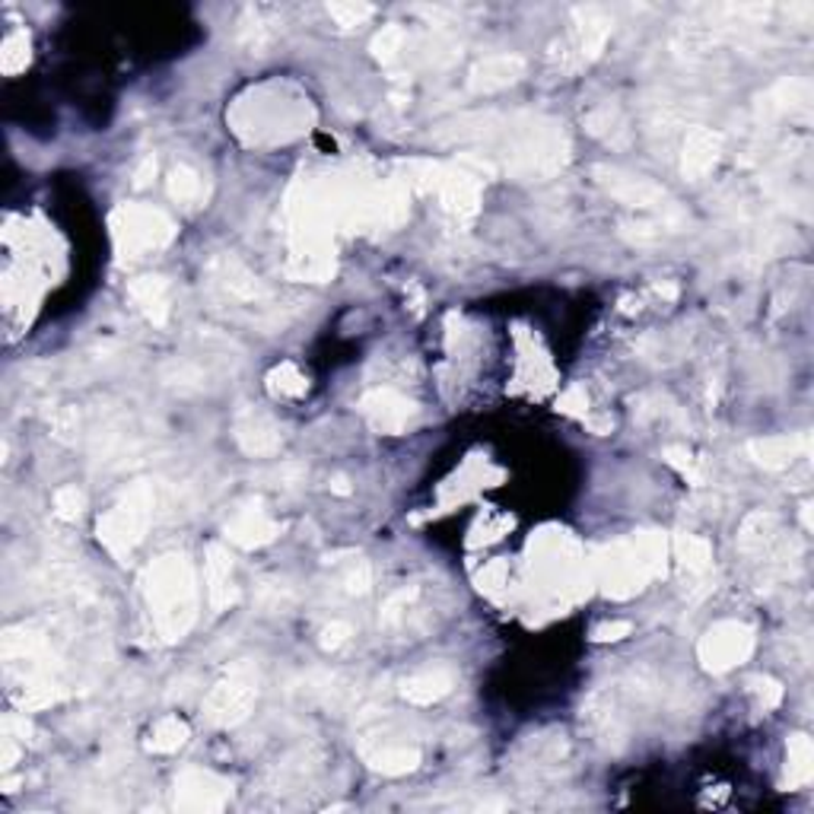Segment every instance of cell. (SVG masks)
Segmentation results:
<instances>
[{
    "label": "cell",
    "instance_id": "9a60e30c",
    "mask_svg": "<svg viewBox=\"0 0 814 814\" xmlns=\"http://www.w3.org/2000/svg\"><path fill=\"white\" fill-rule=\"evenodd\" d=\"M748 456L767 468V471H786L789 464L799 459L812 456V436L792 433V436H763V439H751L748 442Z\"/></svg>",
    "mask_w": 814,
    "mask_h": 814
},
{
    "label": "cell",
    "instance_id": "8d00e7d4",
    "mask_svg": "<svg viewBox=\"0 0 814 814\" xmlns=\"http://www.w3.org/2000/svg\"><path fill=\"white\" fill-rule=\"evenodd\" d=\"M353 636V626L347 621H331V624L322 626V633H319V646L325 652H334L341 650L347 640Z\"/></svg>",
    "mask_w": 814,
    "mask_h": 814
},
{
    "label": "cell",
    "instance_id": "836d02e7",
    "mask_svg": "<svg viewBox=\"0 0 814 814\" xmlns=\"http://www.w3.org/2000/svg\"><path fill=\"white\" fill-rule=\"evenodd\" d=\"M86 510V493L81 488L55 490V516L64 522H77Z\"/></svg>",
    "mask_w": 814,
    "mask_h": 814
},
{
    "label": "cell",
    "instance_id": "484cf974",
    "mask_svg": "<svg viewBox=\"0 0 814 814\" xmlns=\"http://www.w3.org/2000/svg\"><path fill=\"white\" fill-rule=\"evenodd\" d=\"M675 554H678L681 570L687 576L706 579V572L713 570V547L704 538H697V535H678Z\"/></svg>",
    "mask_w": 814,
    "mask_h": 814
},
{
    "label": "cell",
    "instance_id": "60d3db41",
    "mask_svg": "<svg viewBox=\"0 0 814 814\" xmlns=\"http://www.w3.org/2000/svg\"><path fill=\"white\" fill-rule=\"evenodd\" d=\"M3 758H0V770L7 773V770H13V763L20 760V745H17V735L3 732Z\"/></svg>",
    "mask_w": 814,
    "mask_h": 814
},
{
    "label": "cell",
    "instance_id": "4316f807",
    "mask_svg": "<svg viewBox=\"0 0 814 814\" xmlns=\"http://www.w3.org/2000/svg\"><path fill=\"white\" fill-rule=\"evenodd\" d=\"M185 741H189V722L179 719V716H163L150 729V735H147V751H153V754H172Z\"/></svg>",
    "mask_w": 814,
    "mask_h": 814
},
{
    "label": "cell",
    "instance_id": "e0dca14e",
    "mask_svg": "<svg viewBox=\"0 0 814 814\" xmlns=\"http://www.w3.org/2000/svg\"><path fill=\"white\" fill-rule=\"evenodd\" d=\"M722 153V135L713 128H694L684 137V153H681V172L690 182H700L713 172Z\"/></svg>",
    "mask_w": 814,
    "mask_h": 814
},
{
    "label": "cell",
    "instance_id": "30bf717a",
    "mask_svg": "<svg viewBox=\"0 0 814 814\" xmlns=\"http://www.w3.org/2000/svg\"><path fill=\"white\" fill-rule=\"evenodd\" d=\"M207 277L223 297L229 302H239V306H261V302H271L274 297L271 287L248 265H243L236 255H217L207 265Z\"/></svg>",
    "mask_w": 814,
    "mask_h": 814
},
{
    "label": "cell",
    "instance_id": "ba28073f",
    "mask_svg": "<svg viewBox=\"0 0 814 814\" xmlns=\"http://www.w3.org/2000/svg\"><path fill=\"white\" fill-rule=\"evenodd\" d=\"M229 799H233V783L226 776L214 773V770H204V767H185L175 776V786H172V805L179 812H223L229 805Z\"/></svg>",
    "mask_w": 814,
    "mask_h": 814
},
{
    "label": "cell",
    "instance_id": "2e32d148",
    "mask_svg": "<svg viewBox=\"0 0 814 814\" xmlns=\"http://www.w3.org/2000/svg\"><path fill=\"white\" fill-rule=\"evenodd\" d=\"M525 77V57L518 55H490L478 61L468 74V89L478 96H490L500 89H510L513 83Z\"/></svg>",
    "mask_w": 814,
    "mask_h": 814
},
{
    "label": "cell",
    "instance_id": "5bb4252c",
    "mask_svg": "<svg viewBox=\"0 0 814 814\" xmlns=\"http://www.w3.org/2000/svg\"><path fill=\"white\" fill-rule=\"evenodd\" d=\"M360 758L382 776H405L420 767V748L407 741H392V738H363Z\"/></svg>",
    "mask_w": 814,
    "mask_h": 814
},
{
    "label": "cell",
    "instance_id": "e575fe53",
    "mask_svg": "<svg viewBox=\"0 0 814 814\" xmlns=\"http://www.w3.org/2000/svg\"><path fill=\"white\" fill-rule=\"evenodd\" d=\"M369 582H373L369 564L360 560V557H353V564L344 570V576H341V589H344L347 596H363V592L369 589Z\"/></svg>",
    "mask_w": 814,
    "mask_h": 814
},
{
    "label": "cell",
    "instance_id": "7bdbcfd3",
    "mask_svg": "<svg viewBox=\"0 0 814 814\" xmlns=\"http://www.w3.org/2000/svg\"><path fill=\"white\" fill-rule=\"evenodd\" d=\"M157 175V157H147L143 165L135 172V189H143V185H150V179Z\"/></svg>",
    "mask_w": 814,
    "mask_h": 814
},
{
    "label": "cell",
    "instance_id": "ac0fdd59",
    "mask_svg": "<svg viewBox=\"0 0 814 814\" xmlns=\"http://www.w3.org/2000/svg\"><path fill=\"white\" fill-rule=\"evenodd\" d=\"M812 83L802 81V77H783L776 81L763 96L758 99V118L760 121H776L789 111L808 109L812 103Z\"/></svg>",
    "mask_w": 814,
    "mask_h": 814
},
{
    "label": "cell",
    "instance_id": "6da1fadb",
    "mask_svg": "<svg viewBox=\"0 0 814 814\" xmlns=\"http://www.w3.org/2000/svg\"><path fill=\"white\" fill-rule=\"evenodd\" d=\"M143 596L153 611V624L165 643L182 640L197 618L194 567L185 554H165L143 576Z\"/></svg>",
    "mask_w": 814,
    "mask_h": 814
},
{
    "label": "cell",
    "instance_id": "1f68e13d",
    "mask_svg": "<svg viewBox=\"0 0 814 814\" xmlns=\"http://www.w3.org/2000/svg\"><path fill=\"white\" fill-rule=\"evenodd\" d=\"M417 596H420V589H417V586H407V589H401V592H395V596L382 604L379 624L385 626V630H395V626L401 624V621L407 618V608L417 601Z\"/></svg>",
    "mask_w": 814,
    "mask_h": 814
},
{
    "label": "cell",
    "instance_id": "7a4b0ae2",
    "mask_svg": "<svg viewBox=\"0 0 814 814\" xmlns=\"http://www.w3.org/2000/svg\"><path fill=\"white\" fill-rule=\"evenodd\" d=\"M236 135L248 143H283L306 131L309 103L302 96H290L283 86L251 89L233 109Z\"/></svg>",
    "mask_w": 814,
    "mask_h": 814
},
{
    "label": "cell",
    "instance_id": "cb8c5ba5",
    "mask_svg": "<svg viewBox=\"0 0 814 814\" xmlns=\"http://www.w3.org/2000/svg\"><path fill=\"white\" fill-rule=\"evenodd\" d=\"M165 189L169 197L182 207H197L204 197H207V185H204V175L197 169H191L189 163H179L169 169V179H165Z\"/></svg>",
    "mask_w": 814,
    "mask_h": 814
},
{
    "label": "cell",
    "instance_id": "4dcf8cb0",
    "mask_svg": "<svg viewBox=\"0 0 814 814\" xmlns=\"http://www.w3.org/2000/svg\"><path fill=\"white\" fill-rule=\"evenodd\" d=\"M407 45V32L405 26H398V23H388V26H382V32H376V39H373V55L376 61L382 64H392L395 57H401Z\"/></svg>",
    "mask_w": 814,
    "mask_h": 814
},
{
    "label": "cell",
    "instance_id": "ffe728a7",
    "mask_svg": "<svg viewBox=\"0 0 814 814\" xmlns=\"http://www.w3.org/2000/svg\"><path fill=\"white\" fill-rule=\"evenodd\" d=\"M169 280L160 274H143L128 283V297L135 299V306L147 315V322L157 328H165L169 312H172V299H169Z\"/></svg>",
    "mask_w": 814,
    "mask_h": 814
},
{
    "label": "cell",
    "instance_id": "d6986e66",
    "mask_svg": "<svg viewBox=\"0 0 814 814\" xmlns=\"http://www.w3.org/2000/svg\"><path fill=\"white\" fill-rule=\"evenodd\" d=\"M204 582H207V601L214 611H226L239 601V589L233 586V560L223 544L207 547L204 560Z\"/></svg>",
    "mask_w": 814,
    "mask_h": 814
},
{
    "label": "cell",
    "instance_id": "3957f363",
    "mask_svg": "<svg viewBox=\"0 0 814 814\" xmlns=\"http://www.w3.org/2000/svg\"><path fill=\"white\" fill-rule=\"evenodd\" d=\"M662 557H665V542L658 535H636L633 542L608 547L604 557L598 560L608 596L624 598L640 592L646 579L658 572Z\"/></svg>",
    "mask_w": 814,
    "mask_h": 814
},
{
    "label": "cell",
    "instance_id": "5b68a950",
    "mask_svg": "<svg viewBox=\"0 0 814 814\" xmlns=\"http://www.w3.org/2000/svg\"><path fill=\"white\" fill-rule=\"evenodd\" d=\"M153 510H157V493L150 484H135L128 490L118 506L109 510L99 518V542L106 544L111 557L128 560L135 554V547L143 542L150 522H153Z\"/></svg>",
    "mask_w": 814,
    "mask_h": 814
},
{
    "label": "cell",
    "instance_id": "9c48e42d",
    "mask_svg": "<svg viewBox=\"0 0 814 814\" xmlns=\"http://www.w3.org/2000/svg\"><path fill=\"white\" fill-rule=\"evenodd\" d=\"M754 652V630L741 621H719L704 633L697 655H700V665L713 675H722L735 665L748 662V655Z\"/></svg>",
    "mask_w": 814,
    "mask_h": 814
},
{
    "label": "cell",
    "instance_id": "b9f144b4",
    "mask_svg": "<svg viewBox=\"0 0 814 814\" xmlns=\"http://www.w3.org/2000/svg\"><path fill=\"white\" fill-rule=\"evenodd\" d=\"M586 427H589L596 436H608L611 430H614V420H611L608 414H596V417H589V414H586Z\"/></svg>",
    "mask_w": 814,
    "mask_h": 814
},
{
    "label": "cell",
    "instance_id": "277c9868",
    "mask_svg": "<svg viewBox=\"0 0 814 814\" xmlns=\"http://www.w3.org/2000/svg\"><path fill=\"white\" fill-rule=\"evenodd\" d=\"M111 239L121 265L140 261L153 251H163L175 239V223L163 211L147 204H121L111 214Z\"/></svg>",
    "mask_w": 814,
    "mask_h": 814
},
{
    "label": "cell",
    "instance_id": "83f0119b",
    "mask_svg": "<svg viewBox=\"0 0 814 814\" xmlns=\"http://www.w3.org/2000/svg\"><path fill=\"white\" fill-rule=\"evenodd\" d=\"M268 392L274 398H302L309 392V379L297 363H280L268 373Z\"/></svg>",
    "mask_w": 814,
    "mask_h": 814
},
{
    "label": "cell",
    "instance_id": "44dd1931",
    "mask_svg": "<svg viewBox=\"0 0 814 814\" xmlns=\"http://www.w3.org/2000/svg\"><path fill=\"white\" fill-rule=\"evenodd\" d=\"M226 535L229 542H236L239 547H265L280 535V522L271 518L261 506H245L236 516L226 522Z\"/></svg>",
    "mask_w": 814,
    "mask_h": 814
},
{
    "label": "cell",
    "instance_id": "d6a6232c",
    "mask_svg": "<svg viewBox=\"0 0 814 814\" xmlns=\"http://www.w3.org/2000/svg\"><path fill=\"white\" fill-rule=\"evenodd\" d=\"M373 13H376L373 3H341V0L338 3H328V17L341 29L363 26Z\"/></svg>",
    "mask_w": 814,
    "mask_h": 814
},
{
    "label": "cell",
    "instance_id": "f1b7e54d",
    "mask_svg": "<svg viewBox=\"0 0 814 814\" xmlns=\"http://www.w3.org/2000/svg\"><path fill=\"white\" fill-rule=\"evenodd\" d=\"M586 125H589L592 135L614 143V147H621L626 140V121L618 106H601V109H596L586 118Z\"/></svg>",
    "mask_w": 814,
    "mask_h": 814
},
{
    "label": "cell",
    "instance_id": "52a82bcc",
    "mask_svg": "<svg viewBox=\"0 0 814 814\" xmlns=\"http://www.w3.org/2000/svg\"><path fill=\"white\" fill-rule=\"evenodd\" d=\"M258 700V668L248 662H236L223 678L211 687L204 700V716L211 726L229 729L248 719L251 706Z\"/></svg>",
    "mask_w": 814,
    "mask_h": 814
},
{
    "label": "cell",
    "instance_id": "4fadbf2b",
    "mask_svg": "<svg viewBox=\"0 0 814 814\" xmlns=\"http://www.w3.org/2000/svg\"><path fill=\"white\" fill-rule=\"evenodd\" d=\"M233 436H236L239 449H243L245 456H251V459H271V456L280 452V446H283V433L277 427V420H274L271 414L255 410V407H243L236 414Z\"/></svg>",
    "mask_w": 814,
    "mask_h": 814
},
{
    "label": "cell",
    "instance_id": "7c38bea8",
    "mask_svg": "<svg viewBox=\"0 0 814 814\" xmlns=\"http://www.w3.org/2000/svg\"><path fill=\"white\" fill-rule=\"evenodd\" d=\"M360 414L369 420V427H373L376 433L395 436L405 433L410 417L417 414V405H414L407 395H401L398 388L382 385V388H369V392L360 398Z\"/></svg>",
    "mask_w": 814,
    "mask_h": 814
},
{
    "label": "cell",
    "instance_id": "8fae6325",
    "mask_svg": "<svg viewBox=\"0 0 814 814\" xmlns=\"http://www.w3.org/2000/svg\"><path fill=\"white\" fill-rule=\"evenodd\" d=\"M596 182L611 197L624 201L630 207H643V211H655V214H675L665 189L643 179V175H630V172L614 169V165H596Z\"/></svg>",
    "mask_w": 814,
    "mask_h": 814
},
{
    "label": "cell",
    "instance_id": "f546056e",
    "mask_svg": "<svg viewBox=\"0 0 814 814\" xmlns=\"http://www.w3.org/2000/svg\"><path fill=\"white\" fill-rule=\"evenodd\" d=\"M26 64H29V35L23 29H17V32H10V35L3 39V45H0V67H3L7 77H13V74H20Z\"/></svg>",
    "mask_w": 814,
    "mask_h": 814
},
{
    "label": "cell",
    "instance_id": "f35d334b",
    "mask_svg": "<svg viewBox=\"0 0 814 814\" xmlns=\"http://www.w3.org/2000/svg\"><path fill=\"white\" fill-rule=\"evenodd\" d=\"M586 407H589V395H586L582 385L567 388V392L560 395V401H557V410H564V414H582V417H586Z\"/></svg>",
    "mask_w": 814,
    "mask_h": 814
},
{
    "label": "cell",
    "instance_id": "d4e9b609",
    "mask_svg": "<svg viewBox=\"0 0 814 814\" xmlns=\"http://www.w3.org/2000/svg\"><path fill=\"white\" fill-rule=\"evenodd\" d=\"M780 535V518L773 513H754V516L745 518L741 532H738V547L745 554H763L770 544L776 542Z\"/></svg>",
    "mask_w": 814,
    "mask_h": 814
},
{
    "label": "cell",
    "instance_id": "603a6c76",
    "mask_svg": "<svg viewBox=\"0 0 814 814\" xmlns=\"http://www.w3.org/2000/svg\"><path fill=\"white\" fill-rule=\"evenodd\" d=\"M814 776V745L808 735H792L786 745V789H802Z\"/></svg>",
    "mask_w": 814,
    "mask_h": 814
},
{
    "label": "cell",
    "instance_id": "7402d4cb",
    "mask_svg": "<svg viewBox=\"0 0 814 814\" xmlns=\"http://www.w3.org/2000/svg\"><path fill=\"white\" fill-rule=\"evenodd\" d=\"M456 672L446 668V665H436L427 672H417L410 678L401 681V697L414 706H433L442 697H449L456 690Z\"/></svg>",
    "mask_w": 814,
    "mask_h": 814
},
{
    "label": "cell",
    "instance_id": "d590c367",
    "mask_svg": "<svg viewBox=\"0 0 814 814\" xmlns=\"http://www.w3.org/2000/svg\"><path fill=\"white\" fill-rule=\"evenodd\" d=\"M662 456H665V462L675 464L687 481H694V484H700V481H704V474H700V468H697V459H694L684 446H668Z\"/></svg>",
    "mask_w": 814,
    "mask_h": 814
},
{
    "label": "cell",
    "instance_id": "74e56055",
    "mask_svg": "<svg viewBox=\"0 0 814 814\" xmlns=\"http://www.w3.org/2000/svg\"><path fill=\"white\" fill-rule=\"evenodd\" d=\"M751 690L758 694L763 709H773V706H780V700H783V687H780V681L773 678H754L751 681Z\"/></svg>",
    "mask_w": 814,
    "mask_h": 814
},
{
    "label": "cell",
    "instance_id": "ab89813d",
    "mask_svg": "<svg viewBox=\"0 0 814 814\" xmlns=\"http://www.w3.org/2000/svg\"><path fill=\"white\" fill-rule=\"evenodd\" d=\"M630 630H633V624H630V621H611V624H598L596 633H592V640H596V643H614V640H624Z\"/></svg>",
    "mask_w": 814,
    "mask_h": 814
},
{
    "label": "cell",
    "instance_id": "ee69618b",
    "mask_svg": "<svg viewBox=\"0 0 814 814\" xmlns=\"http://www.w3.org/2000/svg\"><path fill=\"white\" fill-rule=\"evenodd\" d=\"M331 490H334V493H344V496H347V493H351V488H347V478H341V474H338V478L331 481Z\"/></svg>",
    "mask_w": 814,
    "mask_h": 814
},
{
    "label": "cell",
    "instance_id": "8992f818",
    "mask_svg": "<svg viewBox=\"0 0 814 814\" xmlns=\"http://www.w3.org/2000/svg\"><path fill=\"white\" fill-rule=\"evenodd\" d=\"M611 32H614V23H611V17L601 7H576L570 32L550 49L554 67L560 74H572V71L592 64L604 52Z\"/></svg>",
    "mask_w": 814,
    "mask_h": 814
}]
</instances>
